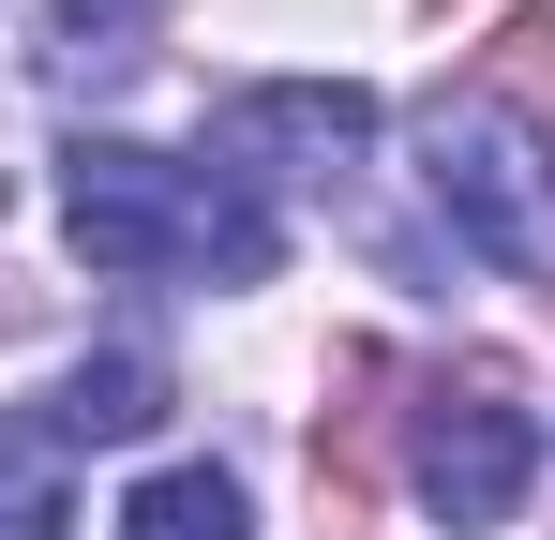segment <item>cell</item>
<instances>
[{"mask_svg": "<svg viewBox=\"0 0 555 540\" xmlns=\"http://www.w3.org/2000/svg\"><path fill=\"white\" fill-rule=\"evenodd\" d=\"M61 226L120 285H151V270L271 285V256H285V226L241 195V166H181V151H135V136H76L61 151Z\"/></svg>", "mask_w": 555, "mask_h": 540, "instance_id": "obj_1", "label": "cell"}, {"mask_svg": "<svg viewBox=\"0 0 555 540\" xmlns=\"http://www.w3.org/2000/svg\"><path fill=\"white\" fill-rule=\"evenodd\" d=\"M421 180L451 210V241H480L495 270L555 285V166H541V120L480 105V90H436L421 105Z\"/></svg>", "mask_w": 555, "mask_h": 540, "instance_id": "obj_2", "label": "cell"}, {"mask_svg": "<svg viewBox=\"0 0 555 540\" xmlns=\"http://www.w3.org/2000/svg\"><path fill=\"white\" fill-rule=\"evenodd\" d=\"M421 511L451 540H495L526 511V480H541V421H526V375L511 360H451L436 390H421Z\"/></svg>", "mask_w": 555, "mask_h": 540, "instance_id": "obj_3", "label": "cell"}, {"mask_svg": "<svg viewBox=\"0 0 555 540\" xmlns=\"http://www.w3.org/2000/svg\"><path fill=\"white\" fill-rule=\"evenodd\" d=\"M151 421H166V360L105 346V360H76L30 421H0V465H30V450H120V436H151Z\"/></svg>", "mask_w": 555, "mask_h": 540, "instance_id": "obj_4", "label": "cell"}, {"mask_svg": "<svg viewBox=\"0 0 555 540\" xmlns=\"http://www.w3.org/2000/svg\"><path fill=\"white\" fill-rule=\"evenodd\" d=\"M361 136H375V105H361L346 76H300V90H241V105H225V151H241V166H271V180H300V166H346Z\"/></svg>", "mask_w": 555, "mask_h": 540, "instance_id": "obj_5", "label": "cell"}, {"mask_svg": "<svg viewBox=\"0 0 555 540\" xmlns=\"http://www.w3.org/2000/svg\"><path fill=\"white\" fill-rule=\"evenodd\" d=\"M375 390H390V360H375V346H346V406L315 421V511H331L346 540L375 526V436H390V406H375Z\"/></svg>", "mask_w": 555, "mask_h": 540, "instance_id": "obj_6", "label": "cell"}, {"mask_svg": "<svg viewBox=\"0 0 555 540\" xmlns=\"http://www.w3.org/2000/svg\"><path fill=\"white\" fill-rule=\"evenodd\" d=\"M120 540H241V480L225 465H166L120 496Z\"/></svg>", "mask_w": 555, "mask_h": 540, "instance_id": "obj_7", "label": "cell"}, {"mask_svg": "<svg viewBox=\"0 0 555 540\" xmlns=\"http://www.w3.org/2000/svg\"><path fill=\"white\" fill-rule=\"evenodd\" d=\"M46 61L61 76H135L151 61V0H46Z\"/></svg>", "mask_w": 555, "mask_h": 540, "instance_id": "obj_8", "label": "cell"}, {"mask_svg": "<svg viewBox=\"0 0 555 540\" xmlns=\"http://www.w3.org/2000/svg\"><path fill=\"white\" fill-rule=\"evenodd\" d=\"M480 105H511V120H555V15H511V30L480 46Z\"/></svg>", "mask_w": 555, "mask_h": 540, "instance_id": "obj_9", "label": "cell"}]
</instances>
